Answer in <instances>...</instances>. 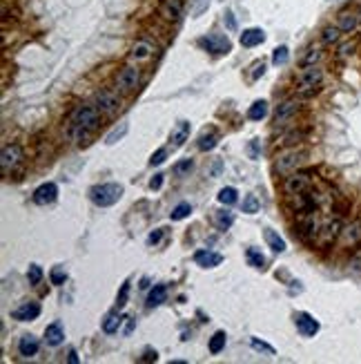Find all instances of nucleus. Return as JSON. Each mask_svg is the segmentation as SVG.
Here are the masks:
<instances>
[{"label": "nucleus", "mask_w": 361, "mask_h": 364, "mask_svg": "<svg viewBox=\"0 0 361 364\" xmlns=\"http://www.w3.org/2000/svg\"><path fill=\"white\" fill-rule=\"evenodd\" d=\"M100 123V110L96 105H78L72 114V127H74V139L76 141H85L89 134L94 132Z\"/></svg>", "instance_id": "nucleus-1"}, {"label": "nucleus", "mask_w": 361, "mask_h": 364, "mask_svg": "<svg viewBox=\"0 0 361 364\" xmlns=\"http://www.w3.org/2000/svg\"><path fill=\"white\" fill-rule=\"evenodd\" d=\"M120 197H123V185L120 183H100V185H94V188L89 190V199L100 208L114 206Z\"/></svg>", "instance_id": "nucleus-2"}, {"label": "nucleus", "mask_w": 361, "mask_h": 364, "mask_svg": "<svg viewBox=\"0 0 361 364\" xmlns=\"http://www.w3.org/2000/svg\"><path fill=\"white\" fill-rule=\"evenodd\" d=\"M305 159H308V152H305V150H297V148L283 150L277 157V161H274V170L281 174H288V172H292V170H297L299 165H304Z\"/></svg>", "instance_id": "nucleus-3"}, {"label": "nucleus", "mask_w": 361, "mask_h": 364, "mask_svg": "<svg viewBox=\"0 0 361 364\" xmlns=\"http://www.w3.org/2000/svg\"><path fill=\"white\" fill-rule=\"evenodd\" d=\"M321 81H323V72H321V67H317V65H308V67L299 74V94H301V96L314 94Z\"/></svg>", "instance_id": "nucleus-4"}, {"label": "nucleus", "mask_w": 361, "mask_h": 364, "mask_svg": "<svg viewBox=\"0 0 361 364\" xmlns=\"http://www.w3.org/2000/svg\"><path fill=\"white\" fill-rule=\"evenodd\" d=\"M312 174L310 172H292L290 177H285L283 181V192L288 197H297V195H304L312 188Z\"/></svg>", "instance_id": "nucleus-5"}, {"label": "nucleus", "mask_w": 361, "mask_h": 364, "mask_svg": "<svg viewBox=\"0 0 361 364\" xmlns=\"http://www.w3.org/2000/svg\"><path fill=\"white\" fill-rule=\"evenodd\" d=\"M138 81H141V72L136 67L127 65L116 74V87L123 92H134L138 87Z\"/></svg>", "instance_id": "nucleus-6"}, {"label": "nucleus", "mask_w": 361, "mask_h": 364, "mask_svg": "<svg viewBox=\"0 0 361 364\" xmlns=\"http://www.w3.org/2000/svg\"><path fill=\"white\" fill-rule=\"evenodd\" d=\"M96 107L100 110V114L112 116V114H116V112L120 110V99L114 94V92L103 90V92L96 94Z\"/></svg>", "instance_id": "nucleus-7"}, {"label": "nucleus", "mask_w": 361, "mask_h": 364, "mask_svg": "<svg viewBox=\"0 0 361 364\" xmlns=\"http://www.w3.org/2000/svg\"><path fill=\"white\" fill-rule=\"evenodd\" d=\"M299 112V101L297 99H288V101H283L281 105H279L277 114H274V125L277 127H283L285 123L292 121V116Z\"/></svg>", "instance_id": "nucleus-8"}, {"label": "nucleus", "mask_w": 361, "mask_h": 364, "mask_svg": "<svg viewBox=\"0 0 361 364\" xmlns=\"http://www.w3.org/2000/svg\"><path fill=\"white\" fill-rule=\"evenodd\" d=\"M343 226H341L339 219H330V222L321 223V230H319V243L321 246H330L337 237L341 235Z\"/></svg>", "instance_id": "nucleus-9"}, {"label": "nucleus", "mask_w": 361, "mask_h": 364, "mask_svg": "<svg viewBox=\"0 0 361 364\" xmlns=\"http://www.w3.org/2000/svg\"><path fill=\"white\" fill-rule=\"evenodd\" d=\"M201 45L212 54H228L230 52V40H228V36H223V34H209V36H205L203 40H201Z\"/></svg>", "instance_id": "nucleus-10"}, {"label": "nucleus", "mask_w": 361, "mask_h": 364, "mask_svg": "<svg viewBox=\"0 0 361 364\" xmlns=\"http://www.w3.org/2000/svg\"><path fill=\"white\" fill-rule=\"evenodd\" d=\"M38 315H40V304H36V302H22L20 306L11 311V317H14V320H20V322L36 320Z\"/></svg>", "instance_id": "nucleus-11"}, {"label": "nucleus", "mask_w": 361, "mask_h": 364, "mask_svg": "<svg viewBox=\"0 0 361 364\" xmlns=\"http://www.w3.org/2000/svg\"><path fill=\"white\" fill-rule=\"evenodd\" d=\"M297 328L304 338H312V335L319 333V322H317L312 315H308V313H299L297 315Z\"/></svg>", "instance_id": "nucleus-12"}, {"label": "nucleus", "mask_w": 361, "mask_h": 364, "mask_svg": "<svg viewBox=\"0 0 361 364\" xmlns=\"http://www.w3.org/2000/svg\"><path fill=\"white\" fill-rule=\"evenodd\" d=\"M22 159V148L20 145H7L5 150H2V157H0V163H2V172H9V168H14V165L18 163Z\"/></svg>", "instance_id": "nucleus-13"}, {"label": "nucleus", "mask_w": 361, "mask_h": 364, "mask_svg": "<svg viewBox=\"0 0 361 364\" xmlns=\"http://www.w3.org/2000/svg\"><path fill=\"white\" fill-rule=\"evenodd\" d=\"M359 242H361V223L355 222V223L343 226V230H341V243H343L345 248H352Z\"/></svg>", "instance_id": "nucleus-14"}, {"label": "nucleus", "mask_w": 361, "mask_h": 364, "mask_svg": "<svg viewBox=\"0 0 361 364\" xmlns=\"http://www.w3.org/2000/svg\"><path fill=\"white\" fill-rule=\"evenodd\" d=\"M56 195H58L56 183H42L40 188H36V192H34V203L47 206V203H52V201L56 199Z\"/></svg>", "instance_id": "nucleus-15"}, {"label": "nucleus", "mask_w": 361, "mask_h": 364, "mask_svg": "<svg viewBox=\"0 0 361 364\" xmlns=\"http://www.w3.org/2000/svg\"><path fill=\"white\" fill-rule=\"evenodd\" d=\"M183 14V0H163L161 5V16L168 20H178V16Z\"/></svg>", "instance_id": "nucleus-16"}, {"label": "nucleus", "mask_w": 361, "mask_h": 364, "mask_svg": "<svg viewBox=\"0 0 361 364\" xmlns=\"http://www.w3.org/2000/svg\"><path fill=\"white\" fill-rule=\"evenodd\" d=\"M194 262L199 266H203V268H214V266H219L223 262V255L209 253V250H199V253L194 255Z\"/></svg>", "instance_id": "nucleus-17"}, {"label": "nucleus", "mask_w": 361, "mask_h": 364, "mask_svg": "<svg viewBox=\"0 0 361 364\" xmlns=\"http://www.w3.org/2000/svg\"><path fill=\"white\" fill-rule=\"evenodd\" d=\"M45 340H47L49 346H58V344H63L65 340V331H63V324L60 322H54L45 328Z\"/></svg>", "instance_id": "nucleus-18"}, {"label": "nucleus", "mask_w": 361, "mask_h": 364, "mask_svg": "<svg viewBox=\"0 0 361 364\" xmlns=\"http://www.w3.org/2000/svg\"><path fill=\"white\" fill-rule=\"evenodd\" d=\"M188 137H190V123L188 121L176 123V127L172 130V137H170V141H172V148H181V145L188 141Z\"/></svg>", "instance_id": "nucleus-19"}, {"label": "nucleus", "mask_w": 361, "mask_h": 364, "mask_svg": "<svg viewBox=\"0 0 361 364\" xmlns=\"http://www.w3.org/2000/svg\"><path fill=\"white\" fill-rule=\"evenodd\" d=\"M18 353L22 358H34L38 353V340L34 335H22L20 342H18Z\"/></svg>", "instance_id": "nucleus-20"}, {"label": "nucleus", "mask_w": 361, "mask_h": 364, "mask_svg": "<svg viewBox=\"0 0 361 364\" xmlns=\"http://www.w3.org/2000/svg\"><path fill=\"white\" fill-rule=\"evenodd\" d=\"M152 54H154V47L150 45V42H147V40H138V42H134V47H132L130 56L134 58V61H150V58H152Z\"/></svg>", "instance_id": "nucleus-21"}, {"label": "nucleus", "mask_w": 361, "mask_h": 364, "mask_svg": "<svg viewBox=\"0 0 361 364\" xmlns=\"http://www.w3.org/2000/svg\"><path fill=\"white\" fill-rule=\"evenodd\" d=\"M263 40H266V34L261 29H246V32L241 34V45L243 47H254V45H259Z\"/></svg>", "instance_id": "nucleus-22"}, {"label": "nucleus", "mask_w": 361, "mask_h": 364, "mask_svg": "<svg viewBox=\"0 0 361 364\" xmlns=\"http://www.w3.org/2000/svg\"><path fill=\"white\" fill-rule=\"evenodd\" d=\"M165 297H168V288L163 284L154 286V288L150 290V295H147V308H154V306H158V304H163Z\"/></svg>", "instance_id": "nucleus-23"}, {"label": "nucleus", "mask_w": 361, "mask_h": 364, "mask_svg": "<svg viewBox=\"0 0 361 364\" xmlns=\"http://www.w3.org/2000/svg\"><path fill=\"white\" fill-rule=\"evenodd\" d=\"M266 242L267 246L274 250V253H283L285 250V242H283V237H279L274 230H270V228H266Z\"/></svg>", "instance_id": "nucleus-24"}, {"label": "nucleus", "mask_w": 361, "mask_h": 364, "mask_svg": "<svg viewBox=\"0 0 361 364\" xmlns=\"http://www.w3.org/2000/svg\"><path fill=\"white\" fill-rule=\"evenodd\" d=\"M357 16L355 14H348V11H345V14H341L339 16V20H337V27H339L341 32H355L357 29Z\"/></svg>", "instance_id": "nucleus-25"}, {"label": "nucleus", "mask_w": 361, "mask_h": 364, "mask_svg": "<svg viewBox=\"0 0 361 364\" xmlns=\"http://www.w3.org/2000/svg\"><path fill=\"white\" fill-rule=\"evenodd\" d=\"M266 114H267V103H266V101H257V103H252V107L247 110V119H252V121H261Z\"/></svg>", "instance_id": "nucleus-26"}, {"label": "nucleus", "mask_w": 361, "mask_h": 364, "mask_svg": "<svg viewBox=\"0 0 361 364\" xmlns=\"http://www.w3.org/2000/svg\"><path fill=\"white\" fill-rule=\"evenodd\" d=\"M232 223H234V215H232V212L221 210V212H216V215H214V226L219 228V230H228Z\"/></svg>", "instance_id": "nucleus-27"}, {"label": "nucleus", "mask_w": 361, "mask_h": 364, "mask_svg": "<svg viewBox=\"0 0 361 364\" xmlns=\"http://www.w3.org/2000/svg\"><path fill=\"white\" fill-rule=\"evenodd\" d=\"M127 130H130V125H127V123H120L118 127H114V130H112V132L105 137V143H107V145H114V143H118L120 139L127 134Z\"/></svg>", "instance_id": "nucleus-28"}, {"label": "nucleus", "mask_w": 361, "mask_h": 364, "mask_svg": "<svg viewBox=\"0 0 361 364\" xmlns=\"http://www.w3.org/2000/svg\"><path fill=\"white\" fill-rule=\"evenodd\" d=\"M223 348H225V333L219 331V333L212 335V340H209V353L216 355V353H221Z\"/></svg>", "instance_id": "nucleus-29"}, {"label": "nucleus", "mask_w": 361, "mask_h": 364, "mask_svg": "<svg viewBox=\"0 0 361 364\" xmlns=\"http://www.w3.org/2000/svg\"><path fill=\"white\" fill-rule=\"evenodd\" d=\"M123 320H125V317H120V315H116V313H112V315L105 320L103 331L105 333H116V331H118V326L123 324Z\"/></svg>", "instance_id": "nucleus-30"}, {"label": "nucleus", "mask_w": 361, "mask_h": 364, "mask_svg": "<svg viewBox=\"0 0 361 364\" xmlns=\"http://www.w3.org/2000/svg\"><path fill=\"white\" fill-rule=\"evenodd\" d=\"M216 143H219V134H216V132L201 134V139H199V148H201V150H212V148H216Z\"/></svg>", "instance_id": "nucleus-31"}, {"label": "nucleus", "mask_w": 361, "mask_h": 364, "mask_svg": "<svg viewBox=\"0 0 361 364\" xmlns=\"http://www.w3.org/2000/svg\"><path fill=\"white\" fill-rule=\"evenodd\" d=\"M247 262H250V266H254V268H263L266 257H263L257 248H247Z\"/></svg>", "instance_id": "nucleus-32"}, {"label": "nucleus", "mask_w": 361, "mask_h": 364, "mask_svg": "<svg viewBox=\"0 0 361 364\" xmlns=\"http://www.w3.org/2000/svg\"><path fill=\"white\" fill-rule=\"evenodd\" d=\"M339 34H341L339 27H325L323 34H321V38H323L325 45H332V42L339 40Z\"/></svg>", "instance_id": "nucleus-33"}, {"label": "nucleus", "mask_w": 361, "mask_h": 364, "mask_svg": "<svg viewBox=\"0 0 361 364\" xmlns=\"http://www.w3.org/2000/svg\"><path fill=\"white\" fill-rule=\"evenodd\" d=\"M259 199L257 195H247L246 201H243V212H247V215H254V212H259Z\"/></svg>", "instance_id": "nucleus-34"}, {"label": "nucleus", "mask_w": 361, "mask_h": 364, "mask_svg": "<svg viewBox=\"0 0 361 364\" xmlns=\"http://www.w3.org/2000/svg\"><path fill=\"white\" fill-rule=\"evenodd\" d=\"M190 212H192V206H190V203H178V206L172 210V222H181V219H185Z\"/></svg>", "instance_id": "nucleus-35"}, {"label": "nucleus", "mask_w": 361, "mask_h": 364, "mask_svg": "<svg viewBox=\"0 0 361 364\" xmlns=\"http://www.w3.org/2000/svg\"><path fill=\"white\" fill-rule=\"evenodd\" d=\"M288 58H290V49L285 47V45H281V47L274 49V56H272L274 65H285L288 63Z\"/></svg>", "instance_id": "nucleus-36"}, {"label": "nucleus", "mask_w": 361, "mask_h": 364, "mask_svg": "<svg viewBox=\"0 0 361 364\" xmlns=\"http://www.w3.org/2000/svg\"><path fill=\"white\" fill-rule=\"evenodd\" d=\"M219 201L225 203V206H232V203L236 201V190L234 188H223V190L219 192Z\"/></svg>", "instance_id": "nucleus-37"}, {"label": "nucleus", "mask_w": 361, "mask_h": 364, "mask_svg": "<svg viewBox=\"0 0 361 364\" xmlns=\"http://www.w3.org/2000/svg\"><path fill=\"white\" fill-rule=\"evenodd\" d=\"M192 168H194L192 159H185V161H181V163L174 165V174H176V177H183V174H188Z\"/></svg>", "instance_id": "nucleus-38"}, {"label": "nucleus", "mask_w": 361, "mask_h": 364, "mask_svg": "<svg viewBox=\"0 0 361 364\" xmlns=\"http://www.w3.org/2000/svg\"><path fill=\"white\" fill-rule=\"evenodd\" d=\"M27 277H29V284H38V282L42 280V268L36 264L29 266V270H27Z\"/></svg>", "instance_id": "nucleus-39"}, {"label": "nucleus", "mask_w": 361, "mask_h": 364, "mask_svg": "<svg viewBox=\"0 0 361 364\" xmlns=\"http://www.w3.org/2000/svg\"><path fill=\"white\" fill-rule=\"evenodd\" d=\"M52 284H56V286H60L65 280H67V273H65V268H60V266H56V268L52 270Z\"/></svg>", "instance_id": "nucleus-40"}, {"label": "nucleus", "mask_w": 361, "mask_h": 364, "mask_svg": "<svg viewBox=\"0 0 361 364\" xmlns=\"http://www.w3.org/2000/svg\"><path fill=\"white\" fill-rule=\"evenodd\" d=\"M319 58H321V49L312 47V49H308V54L304 56V65H305V67H308V65H314Z\"/></svg>", "instance_id": "nucleus-41"}, {"label": "nucleus", "mask_w": 361, "mask_h": 364, "mask_svg": "<svg viewBox=\"0 0 361 364\" xmlns=\"http://www.w3.org/2000/svg\"><path fill=\"white\" fill-rule=\"evenodd\" d=\"M127 295H130V284L125 282V284L120 286V293H118V300H116V306H118V308L125 306V304H127Z\"/></svg>", "instance_id": "nucleus-42"}, {"label": "nucleus", "mask_w": 361, "mask_h": 364, "mask_svg": "<svg viewBox=\"0 0 361 364\" xmlns=\"http://www.w3.org/2000/svg\"><path fill=\"white\" fill-rule=\"evenodd\" d=\"M252 348H254V351H261V353H267V355H274V348L266 342H259L257 338L252 340Z\"/></svg>", "instance_id": "nucleus-43"}, {"label": "nucleus", "mask_w": 361, "mask_h": 364, "mask_svg": "<svg viewBox=\"0 0 361 364\" xmlns=\"http://www.w3.org/2000/svg\"><path fill=\"white\" fill-rule=\"evenodd\" d=\"M165 157H168V150H165V148L156 150V152L152 154V159H150V165H161L163 161H165Z\"/></svg>", "instance_id": "nucleus-44"}, {"label": "nucleus", "mask_w": 361, "mask_h": 364, "mask_svg": "<svg viewBox=\"0 0 361 364\" xmlns=\"http://www.w3.org/2000/svg\"><path fill=\"white\" fill-rule=\"evenodd\" d=\"M304 137V132H290V134H285V137H283V145H292V143H297L299 139Z\"/></svg>", "instance_id": "nucleus-45"}, {"label": "nucleus", "mask_w": 361, "mask_h": 364, "mask_svg": "<svg viewBox=\"0 0 361 364\" xmlns=\"http://www.w3.org/2000/svg\"><path fill=\"white\" fill-rule=\"evenodd\" d=\"M208 5H209V0H196V5H194V16H201L205 9H208Z\"/></svg>", "instance_id": "nucleus-46"}, {"label": "nucleus", "mask_w": 361, "mask_h": 364, "mask_svg": "<svg viewBox=\"0 0 361 364\" xmlns=\"http://www.w3.org/2000/svg\"><path fill=\"white\" fill-rule=\"evenodd\" d=\"M156 360H158V353H156V351H152V348H147L145 353H143L141 362H156Z\"/></svg>", "instance_id": "nucleus-47"}, {"label": "nucleus", "mask_w": 361, "mask_h": 364, "mask_svg": "<svg viewBox=\"0 0 361 364\" xmlns=\"http://www.w3.org/2000/svg\"><path fill=\"white\" fill-rule=\"evenodd\" d=\"M161 237H163V230H161V228H158V230L150 232V237H147V243H150V246H154V243H158V242H161Z\"/></svg>", "instance_id": "nucleus-48"}, {"label": "nucleus", "mask_w": 361, "mask_h": 364, "mask_svg": "<svg viewBox=\"0 0 361 364\" xmlns=\"http://www.w3.org/2000/svg\"><path fill=\"white\" fill-rule=\"evenodd\" d=\"M254 72H252V79H259V76L266 74V63H254Z\"/></svg>", "instance_id": "nucleus-49"}, {"label": "nucleus", "mask_w": 361, "mask_h": 364, "mask_svg": "<svg viewBox=\"0 0 361 364\" xmlns=\"http://www.w3.org/2000/svg\"><path fill=\"white\" fill-rule=\"evenodd\" d=\"M163 177H165V174H154V179L150 181V188H152V190H158L163 185Z\"/></svg>", "instance_id": "nucleus-50"}, {"label": "nucleus", "mask_w": 361, "mask_h": 364, "mask_svg": "<svg viewBox=\"0 0 361 364\" xmlns=\"http://www.w3.org/2000/svg\"><path fill=\"white\" fill-rule=\"evenodd\" d=\"M257 145H259V141L250 143V150H247V152H250V159H257Z\"/></svg>", "instance_id": "nucleus-51"}, {"label": "nucleus", "mask_w": 361, "mask_h": 364, "mask_svg": "<svg viewBox=\"0 0 361 364\" xmlns=\"http://www.w3.org/2000/svg\"><path fill=\"white\" fill-rule=\"evenodd\" d=\"M352 47H355L352 42H350V45H343V47H341V56H348V54L352 52Z\"/></svg>", "instance_id": "nucleus-52"}, {"label": "nucleus", "mask_w": 361, "mask_h": 364, "mask_svg": "<svg viewBox=\"0 0 361 364\" xmlns=\"http://www.w3.org/2000/svg\"><path fill=\"white\" fill-rule=\"evenodd\" d=\"M69 362H72V364H78V355H76V351H69Z\"/></svg>", "instance_id": "nucleus-53"}, {"label": "nucleus", "mask_w": 361, "mask_h": 364, "mask_svg": "<svg viewBox=\"0 0 361 364\" xmlns=\"http://www.w3.org/2000/svg\"><path fill=\"white\" fill-rule=\"evenodd\" d=\"M228 22H230V29H234V27H236V22H234V18H232L230 11H228Z\"/></svg>", "instance_id": "nucleus-54"}, {"label": "nucleus", "mask_w": 361, "mask_h": 364, "mask_svg": "<svg viewBox=\"0 0 361 364\" xmlns=\"http://www.w3.org/2000/svg\"><path fill=\"white\" fill-rule=\"evenodd\" d=\"M132 328H134V320H130V324H127V328H125V333H127V335H130V333H132Z\"/></svg>", "instance_id": "nucleus-55"}, {"label": "nucleus", "mask_w": 361, "mask_h": 364, "mask_svg": "<svg viewBox=\"0 0 361 364\" xmlns=\"http://www.w3.org/2000/svg\"><path fill=\"white\" fill-rule=\"evenodd\" d=\"M147 286H150V280H147V277H143V282H141V288H147Z\"/></svg>", "instance_id": "nucleus-56"}]
</instances>
